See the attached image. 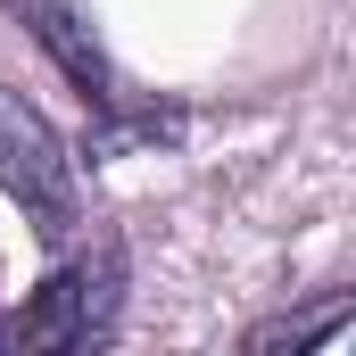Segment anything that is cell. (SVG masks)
I'll return each instance as SVG.
<instances>
[{"mask_svg": "<svg viewBox=\"0 0 356 356\" xmlns=\"http://www.w3.org/2000/svg\"><path fill=\"white\" fill-rule=\"evenodd\" d=\"M0 191L25 207V224L50 241V249H67L75 241V166H67V141L17 99V91H0Z\"/></svg>", "mask_w": 356, "mask_h": 356, "instance_id": "6da1fadb", "label": "cell"}, {"mask_svg": "<svg viewBox=\"0 0 356 356\" xmlns=\"http://www.w3.org/2000/svg\"><path fill=\"white\" fill-rule=\"evenodd\" d=\"M116 298H124V257H116V241H99L91 257L42 282V298L17 315V340L25 348H91L116 323Z\"/></svg>", "mask_w": 356, "mask_h": 356, "instance_id": "7a4b0ae2", "label": "cell"}, {"mask_svg": "<svg viewBox=\"0 0 356 356\" xmlns=\"http://www.w3.org/2000/svg\"><path fill=\"white\" fill-rule=\"evenodd\" d=\"M8 8H17V17L33 25V42H42V50H50V58L67 67V83L83 91V99H99V108L116 99V91H108V58H99L91 25L75 17V8H67V0H8Z\"/></svg>", "mask_w": 356, "mask_h": 356, "instance_id": "3957f363", "label": "cell"}]
</instances>
